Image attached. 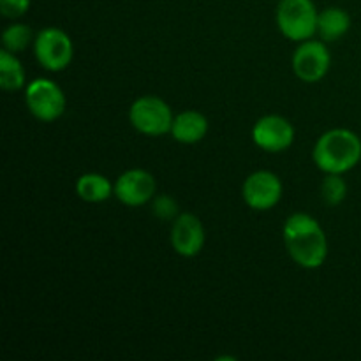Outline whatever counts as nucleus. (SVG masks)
<instances>
[{"label": "nucleus", "instance_id": "2", "mask_svg": "<svg viewBox=\"0 0 361 361\" xmlns=\"http://www.w3.org/2000/svg\"><path fill=\"white\" fill-rule=\"evenodd\" d=\"M314 164L317 169L326 173L351 171L361 161V137L355 130L349 129H330L321 134L312 150Z\"/></svg>", "mask_w": 361, "mask_h": 361}, {"label": "nucleus", "instance_id": "18", "mask_svg": "<svg viewBox=\"0 0 361 361\" xmlns=\"http://www.w3.org/2000/svg\"><path fill=\"white\" fill-rule=\"evenodd\" d=\"M152 212L157 219L161 221H175L180 215L178 212V203H176L175 197L168 196V194H157V196L152 200Z\"/></svg>", "mask_w": 361, "mask_h": 361}, {"label": "nucleus", "instance_id": "16", "mask_svg": "<svg viewBox=\"0 0 361 361\" xmlns=\"http://www.w3.org/2000/svg\"><path fill=\"white\" fill-rule=\"evenodd\" d=\"M35 35L32 28L25 23H13L4 30L2 46L11 53H21L34 42Z\"/></svg>", "mask_w": 361, "mask_h": 361}, {"label": "nucleus", "instance_id": "1", "mask_svg": "<svg viewBox=\"0 0 361 361\" xmlns=\"http://www.w3.org/2000/svg\"><path fill=\"white\" fill-rule=\"evenodd\" d=\"M282 238L288 254L298 267L316 270L326 263V233L312 215L303 212L289 215L282 228Z\"/></svg>", "mask_w": 361, "mask_h": 361}, {"label": "nucleus", "instance_id": "7", "mask_svg": "<svg viewBox=\"0 0 361 361\" xmlns=\"http://www.w3.org/2000/svg\"><path fill=\"white\" fill-rule=\"evenodd\" d=\"M293 73L303 83H317L328 74L331 66V55L324 41H307L300 42L291 59Z\"/></svg>", "mask_w": 361, "mask_h": 361}, {"label": "nucleus", "instance_id": "11", "mask_svg": "<svg viewBox=\"0 0 361 361\" xmlns=\"http://www.w3.org/2000/svg\"><path fill=\"white\" fill-rule=\"evenodd\" d=\"M169 238H171V245L178 256L194 257L203 250L207 235H204L203 222L200 221V217L185 212L173 221Z\"/></svg>", "mask_w": 361, "mask_h": 361}, {"label": "nucleus", "instance_id": "6", "mask_svg": "<svg viewBox=\"0 0 361 361\" xmlns=\"http://www.w3.org/2000/svg\"><path fill=\"white\" fill-rule=\"evenodd\" d=\"M25 102L28 111L39 122H55L63 115L67 106L66 94L55 81L35 78L25 88Z\"/></svg>", "mask_w": 361, "mask_h": 361}, {"label": "nucleus", "instance_id": "17", "mask_svg": "<svg viewBox=\"0 0 361 361\" xmlns=\"http://www.w3.org/2000/svg\"><path fill=\"white\" fill-rule=\"evenodd\" d=\"M321 197L330 207H338L348 197V183L337 173H326L321 182Z\"/></svg>", "mask_w": 361, "mask_h": 361}, {"label": "nucleus", "instance_id": "8", "mask_svg": "<svg viewBox=\"0 0 361 361\" xmlns=\"http://www.w3.org/2000/svg\"><path fill=\"white\" fill-rule=\"evenodd\" d=\"M282 194H284V187H282L281 178L267 169L250 173L242 187L245 204L257 212H267L277 207L279 201L282 200Z\"/></svg>", "mask_w": 361, "mask_h": 361}, {"label": "nucleus", "instance_id": "5", "mask_svg": "<svg viewBox=\"0 0 361 361\" xmlns=\"http://www.w3.org/2000/svg\"><path fill=\"white\" fill-rule=\"evenodd\" d=\"M34 55L42 69L60 73L67 69L74 59L73 39L62 28H42L34 39Z\"/></svg>", "mask_w": 361, "mask_h": 361}, {"label": "nucleus", "instance_id": "10", "mask_svg": "<svg viewBox=\"0 0 361 361\" xmlns=\"http://www.w3.org/2000/svg\"><path fill=\"white\" fill-rule=\"evenodd\" d=\"M296 130L288 118L281 115L261 116L252 127V141L264 152L279 154L295 143Z\"/></svg>", "mask_w": 361, "mask_h": 361}, {"label": "nucleus", "instance_id": "3", "mask_svg": "<svg viewBox=\"0 0 361 361\" xmlns=\"http://www.w3.org/2000/svg\"><path fill=\"white\" fill-rule=\"evenodd\" d=\"M317 14L312 0H281L275 21L286 39L303 42L317 34Z\"/></svg>", "mask_w": 361, "mask_h": 361}, {"label": "nucleus", "instance_id": "15", "mask_svg": "<svg viewBox=\"0 0 361 361\" xmlns=\"http://www.w3.org/2000/svg\"><path fill=\"white\" fill-rule=\"evenodd\" d=\"M27 83L25 69L21 66L16 53H11L2 48L0 51V87L6 92H18Z\"/></svg>", "mask_w": 361, "mask_h": 361}, {"label": "nucleus", "instance_id": "14", "mask_svg": "<svg viewBox=\"0 0 361 361\" xmlns=\"http://www.w3.org/2000/svg\"><path fill=\"white\" fill-rule=\"evenodd\" d=\"M76 194L87 203H102L115 194V183L99 173H85L76 182Z\"/></svg>", "mask_w": 361, "mask_h": 361}, {"label": "nucleus", "instance_id": "13", "mask_svg": "<svg viewBox=\"0 0 361 361\" xmlns=\"http://www.w3.org/2000/svg\"><path fill=\"white\" fill-rule=\"evenodd\" d=\"M351 28V16L341 7H328L317 14V35L324 42H335Z\"/></svg>", "mask_w": 361, "mask_h": 361}, {"label": "nucleus", "instance_id": "9", "mask_svg": "<svg viewBox=\"0 0 361 361\" xmlns=\"http://www.w3.org/2000/svg\"><path fill=\"white\" fill-rule=\"evenodd\" d=\"M155 196H157V182H155V176L147 169H127L116 178L115 197L126 207H143V204L152 203Z\"/></svg>", "mask_w": 361, "mask_h": 361}, {"label": "nucleus", "instance_id": "12", "mask_svg": "<svg viewBox=\"0 0 361 361\" xmlns=\"http://www.w3.org/2000/svg\"><path fill=\"white\" fill-rule=\"evenodd\" d=\"M208 118L200 111L194 109H187V111L175 115L171 127L173 140L183 145H194L200 143L204 136L208 134Z\"/></svg>", "mask_w": 361, "mask_h": 361}, {"label": "nucleus", "instance_id": "4", "mask_svg": "<svg viewBox=\"0 0 361 361\" xmlns=\"http://www.w3.org/2000/svg\"><path fill=\"white\" fill-rule=\"evenodd\" d=\"M173 115L168 102L155 95H141L130 104L129 122L145 136H164L171 133Z\"/></svg>", "mask_w": 361, "mask_h": 361}, {"label": "nucleus", "instance_id": "19", "mask_svg": "<svg viewBox=\"0 0 361 361\" xmlns=\"http://www.w3.org/2000/svg\"><path fill=\"white\" fill-rule=\"evenodd\" d=\"M30 9V0H0V13L9 20H16Z\"/></svg>", "mask_w": 361, "mask_h": 361}]
</instances>
